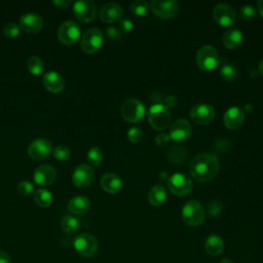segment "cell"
Instances as JSON below:
<instances>
[{"label": "cell", "instance_id": "cell-29", "mask_svg": "<svg viewBox=\"0 0 263 263\" xmlns=\"http://www.w3.org/2000/svg\"><path fill=\"white\" fill-rule=\"evenodd\" d=\"M219 73H220L221 77L228 82L234 81L238 75L237 69L232 64H224L223 66H221Z\"/></svg>", "mask_w": 263, "mask_h": 263}, {"label": "cell", "instance_id": "cell-39", "mask_svg": "<svg viewBox=\"0 0 263 263\" xmlns=\"http://www.w3.org/2000/svg\"><path fill=\"white\" fill-rule=\"evenodd\" d=\"M170 140H171L170 135H168V134H165V133H159V134L155 137V139H154L155 144H156L157 146H159V147H164V146H166V145L170 143Z\"/></svg>", "mask_w": 263, "mask_h": 263}, {"label": "cell", "instance_id": "cell-47", "mask_svg": "<svg viewBox=\"0 0 263 263\" xmlns=\"http://www.w3.org/2000/svg\"><path fill=\"white\" fill-rule=\"evenodd\" d=\"M219 263H234L232 260H230V259H228V258H224V259H222Z\"/></svg>", "mask_w": 263, "mask_h": 263}, {"label": "cell", "instance_id": "cell-24", "mask_svg": "<svg viewBox=\"0 0 263 263\" xmlns=\"http://www.w3.org/2000/svg\"><path fill=\"white\" fill-rule=\"evenodd\" d=\"M224 248V241L218 234H210L204 241V249L206 253L213 257L219 256Z\"/></svg>", "mask_w": 263, "mask_h": 263}, {"label": "cell", "instance_id": "cell-20", "mask_svg": "<svg viewBox=\"0 0 263 263\" xmlns=\"http://www.w3.org/2000/svg\"><path fill=\"white\" fill-rule=\"evenodd\" d=\"M192 128L186 119L176 120L170 127V138L176 142H181L188 139L191 135Z\"/></svg>", "mask_w": 263, "mask_h": 263}, {"label": "cell", "instance_id": "cell-36", "mask_svg": "<svg viewBox=\"0 0 263 263\" xmlns=\"http://www.w3.org/2000/svg\"><path fill=\"white\" fill-rule=\"evenodd\" d=\"M256 8L253 5H243L239 9V16L241 20L251 21L256 16Z\"/></svg>", "mask_w": 263, "mask_h": 263}, {"label": "cell", "instance_id": "cell-45", "mask_svg": "<svg viewBox=\"0 0 263 263\" xmlns=\"http://www.w3.org/2000/svg\"><path fill=\"white\" fill-rule=\"evenodd\" d=\"M257 9H258L260 15L263 17V0H259L257 2Z\"/></svg>", "mask_w": 263, "mask_h": 263}, {"label": "cell", "instance_id": "cell-27", "mask_svg": "<svg viewBox=\"0 0 263 263\" xmlns=\"http://www.w3.org/2000/svg\"><path fill=\"white\" fill-rule=\"evenodd\" d=\"M62 230L67 234H75L79 229V221L78 219L73 215H65L60 222Z\"/></svg>", "mask_w": 263, "mask_h": 263}, {"label": "cell", "instance_id": "cell-40", "mask_svg": "<svg viewBox=\"0 0 263 263\" xmlns=\"http://www.w3.org/2000/svg\"><path fill=\"white\" fill-rule=\"evenodd\" d=\"M222 210V206H221V203L218 202V201H213L210 205H209V212L212 216H216V215H219V213L221 212Z\"/></svg>", "mask_w": 263, "mask_h": 263}, {"label": "cell", "instance_id": "cell-18", "mask_svg": "<svg viewBox=\"0 0 263 263\" xmlns=\"http://www.w3.org/2000/svg\"><path fill=\"white\" fill-rule=\"evenodd\" d=\"M43 18L33 12L25 13L20 18V28L27 33H38L43 28Z\"/></svg>", "mask_w": 263, "mask_h": 263}, {"label": "cell", "instance_id": "cell-13", "mask_svg": "<svg viewBox=\"0 0 263 263\" xmlns=\"http://www.w3.org/2000/svg\"><path fill=\"white\" fill-rule=\"evenodd\" d=\"M191 120L199 125L210 124L215 118V110L211 105L197 104L190 110Z\"/></svg>", "mask_w": 263, "mask_h": 263}, {"label": "cell", "instance_id": "cell-12", "mask_svg": "<svg viewBox=\"0 0 263 263\" xmlns=\"http://www.w3.org/2000/svg\"><path fill=\"white\" fill-rule=\"evenodd\" d=\"M52 151L51 143L44 138H38L32 141L28 147V154L34 160L46 159Z\"/></svg>", "mask_w": 263, "mask_h": 263}, {"label": "cell", "instance_id": "cell-2", "mask_svg": "<svg viewBox=\"0 0 263 263\" xmlns=\"http://www.w3.org/2000/svg\"><path fill=\"white\" fill-rule=\"evenodd\" d=\"M171 112L163 104L157 103L150 107L148 112V121L154 129L159 132L166 129L171 124Z\"/></svg>", "mask_w": 263, "mask_h": 263}, {"label": "cell", "instance_id": "cell-42", "mask_svg": "<svg viewBox=\"0 0 263 263\" xmlns=\"http://www.w3.org/2000/svg\"><path fill=\"white\" fill-rule=\"evenodd\" d=\"M178 104V98L176 97V96H168L166 99H165V104H164V106L166 107V108H174L176 105Z\"/></svg>", "mask_w": 263, "mask_h": 263}, {"label": "cell", "instance_id": "cell-5", "mask_svg": "<svg viewBox=\"0 0 263 263\" xmlns=\"http://www.w3.org/2000/svg\"><path fill=\"white\" fill-rule=\"evenodd\" d=\"M120 114L125 121L137 123L141 121L145 115V106L139 99H128L121 105Z\"/></svg>", "mask_w": 263, "mask_h": 263}, {"label": "cell", "instance_id": "cell-46", "mask_svg": "<svg viewBox=\"0 0 263 263\" xmlns=\"http://www.w3.org/2000/svg\"><path fill=\"white\" fill-rule=\"evenodd\" d=\"M258 72L263 76V60L259 63V66H258Z\"/></svg>", "mask_w": 263, "mask_h": 263}, {"label": "cell", "instance_id": "cell-31", "mask_svg": "<svg viewBox=\"0 0 263 263\" xmlns=\"http://www.w3.org/2000/svg\"><path fill=\"white\" fill-rule=\"evenodd\" d=\"M148 9H149V4L147 1H144V0H137L130 4V11L134 15H137V16L145 15Z\"/></svg>", "mask_w": 263, "mask_h": 263}, {"label": "cell", "instance_id": "cell-41", "mask_svg": "<svg viewBox=\"0 0 263 263\" xmlns=\"http://www.w3.org/2000/svg\"><path fill=\"white\" fill-rule=\"evenodd\" d=\"M106 32H107L108 37L111 38V39H113V40H117V39L120 38V31L117 30V29H115V28H113V27L108 28Z\"/></svg>", "mask_w": 263, "mask_h": 263}, {"label": "cell", "instance_id": "cell-34", "mask_svg": "<svg viewBox=\"0 0 263 263\" xmlns=\"http://www.w3.org/2000/svg\"><path fill=\"white\" fill-rule=\"evenodd\" d=\"M34 190V184L29 180H23L16 185V191L22 196H28Z\"/></svg>", "mask_w": 263, "mask_h": 263}, {"label": "cell", "instance_id": "cell-28", "mask_svg": "<svg viewBox=\"0 0 263 263\" xmlns=\"http://www.w3.org/2000/svg\"><path fill=\"white\" fill-rule=\"evenodd\" d=\"M33 198H34V201L36 202V204L41 208H47V206L51 205L52 200H53L51 192L45 188L37 189L34 192Z\"/></svg>", "mask_w": 263, "mask_h": 263}, {"label": "cell", "instance_id": "cell-1", "mask_svg": "<svg viewBox=\"0 0 263 263\" xmlns=\"http://www.w3.org/2000/svg\"><path fill=\"white\" fill-rule=\"evenodd\" d=\"M219 171V159L213 153H199L190 161L189 164V172L191 176L201 183H206L215 179Z\"/></svg>", "mask_w": 263, "mask_h": 263}, {"label": "cell", "instance_id": "cell-4", "mask_svg": "<svg viewBox=\"0 0 263 263\" xmlns=\"http://www.w3.org/2000/svg\"><path fill=\"white\" fill-rule=\"evenodd\" d=\"M75 251L83 258L93 257L99 251V242L97 238L89 233L78 234L73 241Z\"/></svg>", "mask_w": 263, "mask_h": 263}, {"label": "cell", "instance_id": "cell-26", "mask_svg": "<svg viewBox=\"0 0 263 263\" xmlns=\"http://www.w3.org/2000/svg\"><path fill=\"white\" fill-rule=\"evenodd\" d=\"M149 202L154 206H160L166 199V190L161 184L154 185L151 187L148 193Z\"/></svg>", "mask_w": 263, "mask_h": 263}, {"label": "cell", "instance_id": "cell-11", "mask_svg": "<svg viewBox=\"0 0 263 263\" xmlns=\"http://www.w3.org/2000/svg\"><path fill=\"white\" fill-rule=\"evenodd\" d=\"M73 13L82 23H89L95 20L97 6L91 0H79L73 3Z\"/></svg>", "mask_w": 263, "mask_h": 263}, {"label": "cell", "instance_id": "cell-33", "mask_svg": "<svg viewBox=\"0 0 263 263\" xmlns=\"http://www.w3.org/2000/svg\"><path fill=\"white\" fill-rule=\"evenodd\" d=\"M53 156L59 161H66L71 156L70 149L65 145H59L53 148Z\"/></svg>", "mask_w": 263, "mask_h": 263}, {"label": "cell", "instance_id": "cell-9", "mask_svg": "<svg viewBox=\"0 0 263 263\" xmlns=\"http://www.w3.org/2000/svg\"><path fill=\"white\" fill-rule=\"evenodd\" d=\"M81 36V29L74 21L63 22L58 29L59 40L66 45H73Z\"/></svg>", "mask_w": 263, "mask_h": 263}, {"label": "cell", "instance_id": "cell-32", "mask_svg": "<svg viewBox=\"0 0 263 263\" xmlns=\"http://www.w3.org/2000/svg\"><path fill=\"white\" fill-rule=\"evenodd\" d=\"M103 159V152L98 146L90 147L87 151V160L90 164L98 166Z\"/></svg>", "mask_w": 263, "mask_h": 263}, {"label": "cell", "instance_id": "cell-37", "mask_svg": "<svg viewBox=\"0 0 263 263\" xmlns=\"http://www.w3.org/2000/svg\"><path fill=\"white\" fill-rule=\"evenodd\" d=\"M143 138V132L140 127L134 126L127 130V139L132 143H139Z\"/></svg>", "mask_w": 263, "mask_h": 263}, {"label": "cell", "instance_id": "cell-14", "mask_svg": "<svg viewBox=\"0 0 263 263\" xmlns=\"http://www.w3.org/2000/svg\"><path fill=\"white\" fill-rule=\"evenodd\" d=\"M213 17L215 22L222 27H230L236 21L234 9L225 3L217 4L213 9Z\"/></svg>", "mask_w": 263, "mask_h": 263}, {"label": "cell", "instance_id": "cell-38", "mask_svg": "<svg viewBox=\"0 0 263 263\" xmlns=\"http://www.w3.org/2000/svg\"><path fill=\"white\" fill-rule=\"evenodd\" d=\"M133 22L128 18H121L119 21V31L120 33H123V34H126V33H129L132 30H133Z\"/></svg>", "mask_w": 263, "mask_h": 263}, {"label": "cell", "instance_id": "cell-3", "mask_svg": "<svg viewBox=\"0 0 263 263\" xmlns=\"http://www.w3.org/2000/svg\"><path fill=\"white\" fill-rule=\"evenodd\" d=\"M205 213L201 203L195 199L188 200L182 208V220L188 226H198L204 221Z\"/></svg>", "mask_w": 263, "mask_h": 263}, {"label": "cell", "instance_id": "cell-6", "mask_svg": "<svg viewBox=\"0 0 263 263\" xmlns=\"http://www.w3.org/2000/svg\"><path fill=\"white\" fill-rule=\"evenodd\" d=\"M196 64L204 72L213 71L219 64V53L212 45L201 46L196 53Z\"/></svg>", "mask_w": 263, "mask_h": 263}, {"label": "cell", "instance_id": "cell-8", "mask_svg": "<svg viewBox=\"0 0 263 263\" xmlns=\"http://www.w3.org/2000/svg\"><path fill=\"white\" fill-rule=\"evenodd\" d=\"M167 188L176 196H185L189 194L192 190V181L181 173L173 174L167 178L166 181Z\"/></svg>", "mask_w": 263, "mask_h": 263}, {"label": "cell", "instance_id": "cell-43", "mask_svg": "<svg viewBox=\"0 0 263 263\" xmlns=\"http://www.w3.org/2000/svg\"><path fill=\"white\" fill-rule=\"evenodd\" d=\"M53 5H55L59 8H66L68 7L72 2L70 0H53Z\"/></svg>", "mask_w": 263, "mask_h": 263}, {"label": "cell", "instance_id": "cell-35", "mask_svg": "<svg viewBox=\"0 0 263 263\" xmlns=\"http://www.w3.org/2000/svg\"><path fill=\"white\" fill-rule=\"evenodd\" d=\"M21 28L15 23H7L3 27V33L8 38H15L20 35Z\"/></svg>", "mask_w": 263, "mask_h": 263}, {"label": "cell", "instance_id": "cell-17", "mask_svg": "<svg viewBox=\"0 0 263 263\" xmlns=\"http://www.w3.org/2000/svg\"><path fill=\"white\" fill-rule=\"evenodd\" d=\"M123 10L122 7L115 2H108L104 4L99 12L100 20L104 23L111 24L115 23L117 21H120L122 18Z\"/></svg>", "mask_w": 263, "mask_h": 263}, {"label": "cell", "instance_id": "cell-44", "mask_svg": "<svg viewBox=\"0 0 263 263\" xmlns=\"http://www.w3.org/2000/svg\"><path fill=\"white\" fill-rule=\"evenodd\" d=\"M0 263H10V255L5 251H0Z\"/></svg>", "mask_w": 263, "mask_h": 263}, {"label": "cell", "instance_id": "cell-7", "mask_svg": "<svg viewBox=\"0 0 263 263\" xmlns=\"http://www.w3.org/2000/svg\"><path fill=\"white\" fill-rule=\"evenodd\" d=\"M104 34L98 28L86 30L80 39V47L83 52L91 54L97 52L103 45Z\"/></svg>", "mask_w": 263, "mask_h": 263}, {"label": "cell", "instance_id": "cell-30", "mask_svg": "<svg viewBox=\"0 0 263 263\" xmlns=\"http://www.w3.org/2000/svg\"><path fill=\"white\" fill-rule=\"evenodd\" d=\"M27 67H28V70L31 74H33L35 76H38L42 73L44 65H43V61L39 57L33 55L28 60Z\"/></svg>", "mask_w": 263, "mask_h": 263}, {"label": "cell", "instance_id": "cell-15", "mask_svg": "<svg viewBox=\"0 0 263 263\" xmlns=\"http://www.w3.org/2000/svg\"><path fill=\"white\" fill-rule=\"evenodd\" d=\"M95 178V172L92 167L88 164H79L73 171L72 182L77 188H86L88 187Z\"/></svg>", "mask_w": 263, "mask_h": 263}, {"label": "cell", "instance_id": "cell-19", "mask_svg": "<svg viewBox=\"0 0 263 263\" xmlns=\"http://www.w3.org/2000/svg\"><path fill=\"white\" fill-rule=\"evenodd\" d=\"M245 120V112L237 106H232L228 108L223 117L224 125L229 129H237L240 127Z\"/></svg>", "mask_w": 263, "mask_h": 263}, {"label": "cell", "instance_id": "cell-16", "mask_svg": "<svg viewBox=\"0 0 263 263\" xmlns=\"http://www.w3.org/2000/svg\"><path fill=\"white\" fill-rule=\"evenodd\" d=\"M57 178V171L49 164H41L35 168L33 173V180L37 185L47 186L54 182Z\"/></svg>", "mask_w": 263, "mask_h": 263}, {"label": "cell", "instance_id": "cell-25", "mask_svg": "<svg viewBox=\"0 0 263 263\" xmlns=\"http://www.w3.org/2000/svg\"><path fill=\"white\" fill-rule=\"evenodd\" d=\"M242 38H243V36H242V33L240 32V30H238L236 28H231L225 32V34L223 35L222 41L226 48L235 49L241 44Z\"/></svg>", "mask_w": 263, "mask_h": 263}, {"label": "cell", "instance_id": "cell-22", "mask_svg": "<svg viewBox=\"0 0 263 263\" xmlns=\"http://www.w3.org/2000/svg\"><path fill=\"white\" fill-rule=\"evenodd\" d=\"M101 187L103 188L104 191L110 194H115L121 190L122 181L120 177L115 173L108 172L104 174L103 177L101 178Z\"/></svg>", "mask_w": 263, "mask_h": 263}, {"label": "cell", "instance_id": "cell-10", "mask_svg": "<svg viewBox=\"0 0 263 263\" xmlns=\"http://www.w3.org/2000/svg\"><path fill=\"white\" fill-rule=\"evenodd\" d=\"M150 8L157 17L162 20H168L174 17L178 13L179 2L175 0H170V1L153 0L150 3Z\"/></svg>", "mask_w": 263, "mask_h": 263}, {"label": "cell", "instance_id": "cell-21", "mask_svg": "<svg viewBox=\"0 0 263 263\" xmlns=\"http://www.w3.org/2000/svg\"><path fill=\"white\" fill-rule=\"evenodd\" d=\"M42 82L44 87L50 92H61L65 87V79L64 77L55 72V71H48L43 74Z\"/></svg>", "mask_w": 263, "mask_h": 263}, {"label": "cell", "instance_id": "cell-23", "mask_svg": "<svg viewBox=\"0 0 263 263\" xmlns=\"http://www.w3.org/2000/svg\"><path fill=\"white\" fill-rule=\"evenodd\" d=\"M90 208L89 199L84 195H76L72 197L67 205L68 211L74 215H83Z\"/></svg>", "mask_w": 263, "mask_h": 263}]
</instances>
